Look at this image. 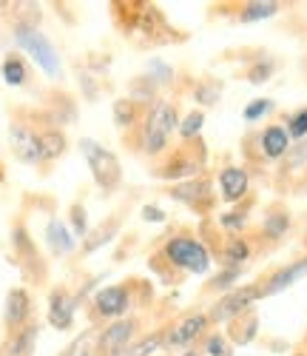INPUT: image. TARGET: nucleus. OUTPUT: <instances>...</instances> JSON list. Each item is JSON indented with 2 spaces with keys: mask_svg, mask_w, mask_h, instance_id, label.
<instances>
[{
  "mask_svg": "<svg viewBox=\"0 0 307 356\" xmlns=\"http://www.w3.org/2000/svg\"><path fill=\"white\" fill-rule=\"evenodd\" d=\"M12 243H15L17 254H23V257H28V259H35V243L28 240V234H26L23 225H17V228L12 231Z\"/></svg>",
  "mask_w": 307,
  "mask_h": 356,
  "instance_id": "obj_29",
  "label": "nucleus"
},
{
  "mask_svg": "<svg viewBox=\"0 0 307 356\" xmlns=\"http://www.w3.org/2000/svg\"><path fill=\"white\" fill-rule=\"evenodd\" d=\"M288 134L301 140L307 137V108H299L296 114H290V120H288Z\"/></svg>",
  "mask_w": 307,
  "mask_h": 356,
  "instance_id": "obj_31",
  "label": "nucleus"
},
{
  "mask_svg": "<svg viewBox=\"0 0 307 356\" xmlns=\"http://www.w3.org/2000/svg\"><path fill=\"white\" fill-rule=\"evenodd\" d=\"M179 356H199L197 350H185V353H179Z\"/></svg>",
  "mask_w": 307,
  "mask_h": 356,
  "instance_id": "obj_42",
  "label": "nucleus"
},
{
  "mask_svg": "<svg viewBox=\"0 0 307 356\" xmlns=\"http://www.w3.org/2000/svg\"><path fill=\"white\" fill-rule=\"evenodd\" d=\"M163 345H165V334H148L140 342H134L131 348L119 350L117 356H151V353H157Z\"/></svg>",
  "mask_w": 307,
  "mask_h": 356,
  "instance_id": "obj_19",
  "label": "nucleus"
},
{
  "mask_svg": "<svg viewBox=\"0 0 307 356\" xmlns=\"http://www.w3.org/2000/svg\"><path fill=\"white\" fill-rule=\"evenodd\" d=\"M222 228H228V231H242L244 228V222H248V220H244V214L242 211H231V214H222Z\"/></svg>",
  "mask_w": 307,
  "mask_h": 356,
  "instance_id": "obj_38",
  "label": "nucleus"
},
{
  "mask_svg": "<svg viewBox=\"0 0 307 356\" xmlns=\"http://www.w3.org/2000/svg\"><path fill=\"white\" fill-rule=\"evenodd\" d=\"M46 243H49V248L57 257H63V254H72L74 251L77 236H74V231L63 220H49V225H46Z\"/></svg>",
  "mask_w": 307,
  "mask_h": 356,
  "instance_id": "obj_14",
  "label": "nucleus"
},
{
  "mask_svg": "<svg viewBox=\"0 0 307 356\" xmlns=\"http://www.w3.org/2000/svg\"><path fill=\"white\" fill-rule=\"evenodd\" d=\"M134 117H137V108H134V103L131 100H114V123L119 126V129H128L131 123H134Z\"/></svg>",
  "mask_w": 307,
  "mask_h": 356,
  "instance_id": "obj_25",
  "label": "nucleus"
},
{
  "mask_svg": "<svg viewBox=\"0 0 307 356\" xmlns=\"http://www.w3.org/2000/svg\"><path fill=\"white\" fill-rule=\"evenodd\" d=\"M202 126H205V114L202 111H191L185 120L179 123V137L182 140H191V137H197L202 131Z\"/></svg>",
  "mask_w": 307,
  "mask_h": 356,
  "instance_id": "obj_26",
  "label": "nucleus"
},
{
  "mask_svg": "<svg viewBox=\"0 0 307 356\" xmlns=\"http://www.w3.org/2000/svg\"><path fill=\"white\" fill-rule=\"evenodd\" d=\"M80 296H72L69 291H51L49 296V325L57 331H69L74 314H77Z\"/></svg>",
  "mask_w": 307,
  "mask_h": 356,
  "instance_id": "obj_7",
  "label": "nucleus"
},
{
  "mask_svg": "<svg viewBox=\"0 0 307 356\" xmlns=\"http://www.w3.org/2000/svg\"><path fill=\"white\" fill-rule=\"evenodd\" d=\"M273 111V100H267V97H259V100H254V103H248L244 106V111H242V117L248 123H256V120H262L265 114H270Z\"/></svg>",
  "mask_w": 307,
  "mask_h": 356,
  "instance_id": "obj_28",
  "label": "nucleus"
},
{
  "mask_svg": "<svg viewBox=\"0 0 307 356\" xmlns=\"http://www.w3.org/2000/svg\"><path fill=\"white\" fill-rule=\"evenodd\" d=\"M0 77H3L9 86H23L28 72H26V63L20 60L17 54H9L6 60H3V69H0Z\"/></svg>",
  "mask_w": 307,
  "mask_h": 356,
  "instance_id": "obj_21",
  "label": "nucleus"
},
{
  "mask_svg": "<svg viewBox=\"0 0 307 356\" xmlns=\"http://www.w3.org/2000/svg\"><path fill=\"white\" fill-rule=\"evenodd\" d=\"M148 72L154 74V77H148L154 86L157 83H171V77H174V72H171V66H165L163 60H154L151 66H148Z\"/></svg>",
  "mask_w": 307,
  "mask_h": 356,
  "instance_id": "obj_35",
  "label": "nucleus"
},
{
  "mask_svg": "<svg viewBox=\"0 0 307 356\" xmlns=\"http://www.w3.org/2000/svg\"><path fill=\"white\" fill-rule=\"evenodd\" d=\"M94 308L100 316H108V319H119L131 308V293L128 288L122 285H108V288H100L97 296H94Z\"/></svg>",
  "mask_w": 307,
  "mask_h": 356,
  "instance_id": "obj_8",
  "label": "nucleus"
},
{
  "mask_svg": "<svg viewBox=\"0 0 307 356\" xmlns=\"http://www.w3.org/2000/svg\"><path fill=\"white\" fill-rule=\"evenodd\" d=\"M205 350H208V356H225L228 353V345H225V339L219 334H213V337H208Z\"/></svg>",
  "mask_w": 307,
  "mask_h": 356,
  "instance_id": "obj_39",
  "label": "nucleus"
},
{
  "mask_svg": "<svg viewBox=\"0 0 307 356\" xmlns=\"http://www.w3.org/2000/svg\"><path fill=\"white\" fill-rule=\"evenodd\" d=\"M208 191H210V186H208L205 180H194V183H179V186H174L171 197H174L176 202H185V205H199V200H205Z\"/></svg>",
  "mask_w": 307,
  "mask_h": 356,
  "instance_id": "obj_17",
  "label": "nucleus"
},
{
  "mask_svg": "<svg viewBox=\"0 0 307 356\" xmlns=\"http://www.w3.org/2000/svg\"><path fill=\"white\" fill-rule=\"evenodd\" d=\"M259 145H262V154L267 160H279L290 152V134L282 126H267L259 137Z\"/></svg>",
  "mask_w": 307,
  "mask_h": 356,
  "instance_id": "obj_15",
  "label": "nucleus"
},
{
  "mask_svg": "<svg viewBox=\"0 0 307 356\" xmlns=\"http://www.w3.org/2000/svg\"><path fill=\"white\" fill-rule=\"evenodd\" d=\"M80 86H83V92H88V100L97 97V86L91 80V74H80Z\"/></svg>",
  "mask_w": 307,
  "mask_h": 356,
  "instance_id": "obj_41",
  "label": "nucleus"
},
{
  "mask_svg": "<svg viewBox=\"0 0 307 356\" xmlns=\"http://www.w3.org/2000/svg\"><path fill=\"white\" fill-rule=\"evenodd\" d=\"M145 129L157 131V134H163V137H171V131H174V129H179L176 108H174L171 103H165V100L154 103V106H151V111H148V117H145Z\"/></svg>",
  "mask_w": 307,
  "mask_h": 356,
  "instance_id": "obj_12",
  "label": "nucleus"
},
{
  "mask_svg": "<svg viewBox=\"0 0 307 356\" xmlns=\"http://www.w3.org/2000/svg\"><path fill=\"white\" fill-rule=\"evenodd\" d=\"M117 231H119V220H111V222L100 225L94 234H88L85 240H83V251H85V254H94L97 248H103L106 243L114 240V234H117Z\"/></svg>",
  "mask_w": 307,
  "mask_h": 356,
  "instance_id": "obj_18",
  "label": "nucleus"
},
{
  "mask_svg": "<svg viewBox=\"0 0 307 356\" xmlns=\"http://www.w3.org/2000/svg\"><path fill=\"white\" fill-rule=\"evenodd\" d=\"M251 257V245L233 236V240L225 245V268H242V262Z\"/></svg>",
  "mask_w": 307,
  "mask_h": 356,
  "instance_id": "obj_23",
  "label": "nucleus"
},
{
  "mask_svg": "<svg viewBox=\"0 0 307 356\" xmlns=\"http://www.w3.org/2000/svg\"><path fill=\"white\" fill-rule=\"evenodd\" d=\"M9 143H12V152L20 163L35 165L43 160V145H40V134H35L32 129H26L20 123H15L9 129Z\"/></svg>",
  "mask_w": 307,
  "mask_h": 356,
  "instance_id": "obj_5",
  "label": "nucleus"
},
{
  "mask_svg": "<svg viewBox=\"0 0 307 356\" xmlns=\"http://www.w3.org/2000/svg\"><path fill=\"white\" fill-rule=\"evenodd\" d=\"M28 316H32V300L23 288H12L6 293V311H3V319L12 331H20L23 325H28Z\"/></svg>",
  "mask_w": 307,
  "mask_h": 356,
  "instance_id": "obj_10",
  "label": "nucleus"
},
{
  "mask_svg": "<svg viewBox=\"0 0 307 356\" xmlns=\"http://www.w3.org/2000/svg\"><path fill=\"white\" fill-rule=\"evenodd\" d=\"M40 145H43V160H57L66 152V137H63V131L49 129L40 134Z\"/></svg>",
  "mask_w": 307,
  "mask_h": 356,
  "instance_id": "obj_20",
  "label": "nucleus"
},
{
  "mask_svg": "<svg viewBox=\"0 0 307 356\" xmlns=\"http://www.w3.org/2000/svg\"><path fill=\"white\" fill-rule=\"evenodd\" d=\"M301 277H307V257H304V259H299V262L285 265L282 271H276V274L267 280V285L262 288V296H273V293H279V291L290 288L293 282H299Z\"/></svg>",
  "mask_w": 307,
  "mask_h": 356,
  "instance_id": "obj_13",
  "label": "nucleus"
},
{
  "mask_svg": "<svg viewBox=\"0 0 307 356\" xmlns=\"http://www.w3.org/2000/svg\"><path fill=\"white\" fill-rule=\"evenodd\" d=\"M165 259L188 274H205L210 268V254L191 236H171L165 243Z\"/></svg>",
  "mask_w": 307,
  "mask_h": 356,
  "instance_id": "obj_3",
  "label": "nucleus"
},
{
  "mask_svg": "<svg viewBox=\"0 0 307 356\" xmlns=\"http://www.w3.org/2000/svg\"><path fill=\"white\" fill-rule=\"evenodd\" d=\"M276 12H279V3H276V0H254V3H248L242 9V20L244 23L265 20V17H273Z\"/></svg>",
  "mask_w": 307,
  "mask_h": 356,
  "instance_id": "obj_22",
  "label": "nucleus"
},
{
  "mask_svg": "<svg viewBox=\"0 0 307 356\" xmlns=\"http://www.w3.org/2000/svg\"><path fill=\"white\" fill-rule=\"evenodd\" d=\"M270 72H273V60H259V63L251 69L248 80H251V83H265V80L270 77Z\"/></svg>",
  "mask_w": 307,
  "mask_h": 356,
  "instance_id": "obj_37",
  "label": "nucleus"
},
{
  "mask_svg": "<svg viewBox=\"0 0 307 356\" xmlns=\"http://www.w3.org/2000/svg\"><path fill=\"white\" fill-rule=\"evenodd\" d=\"M251 188V180H248V171L244 168H236V165H228L222 174H219V194L225 202H239Z\"/></svg>",
  "mask_w": 307,
  "mask_h": 356,
  "instance_id": "obj_11",
  "label": "nucleus"
},
{
  "mask_svg": "<svg viewBox=\"0 0 307 356\" xmlns=\"http://www.w3.org/2000/svg\"><path fill=\"white\" fill-rule=\"evenodd\" d=\"M140 145H142V152H145V154H163V152H165V145H168V137H163V134H157V131H151V129L142 126Z\"/></svg>",
  "mask_w": 307,
  "mask_h": 356,
  "instance_id": "obj_24",
  "label": "nucleus"
},
{
  "mask_svg": "<svg viewBox=\"0 0 307 356\" xmlns=\"http://www.w3.org/2000/svg\"><path fill=\"white\" fill-rule=\"evenodd\" d=\"M262 296V288H236V291H231L228 296H222V300L210 308V314H208V319H213V322H228V319H233V316H239V314H244L248 311L256 300Z\"/></svg>",
  "mask_w": 307,
  "mask_h": 356,
  "instance_id": "obj_4",
  "label": "nucleus"
},
{
  "mask_svg": "<svg viewBox=\"0 0 307 356\" xmlns=\"http://www.w3.org/2000/svg\"><path fill=\"white\" fill-rule=\"evenodd\" d=\"M290 228V217L288 214H270L267 220H265V234L270 236V240H279V236H285V231Z\"/></svg>",
  "mask_w": 307,
  "mask_h": 356,
  "instance_id": "obj_27",
  "label": "nucleus"
},
{
  "mask_svg": "<svg viewBox=\"0 0 307 356\" xmlns=\"http://www.w3.org/2000/svg\"><path fill=\"white\" fill-rule=\"evenodd\" d=\"M72 228H74V236H88V214L83 205H72Z\"/></svg>",
  "mask_w": 307,
  "mask_h": 356,
  "instance_id": "obj_32",
  "label": "nucleus"
},
{
  "mask_svg": "<svg viewBox=\"0 0 307 356\" xmlns=\"http://www.w3.org/2000/svg\"><path fill=\"white\" fill-rule=\"evenodd\" d=\"M142 220L145 222H165V211L157 205H142Z\"/></svg>",
  "mask_w": 307,
  "mask_h": 356,
  "instance_id": "obj_40",
  "label": "nucleus"
},
{
  "mask_svg": "<svg viewBox=\"0 0 307 356\" xmlns=\"http://www.w3.org/2000/svg\"><path fill=\"white\" fill-rule=\"evenodd\" d=\"M199 165L191 163V160H174L171 165H165V171H160V177H165V180H174V177H185V174H194Z\"/></svg>",
  "mask_w": 307,
  "mask_h": 356,
  "instance_id": "obj_30",
  "label": "nucleus"
},
{
  "mask_svg": "<svg viewBox=\"0 0 307 356\" xmlns=\"http://www.w3.org/2000/svg\"><path fill=\"white\" fill-rule=\"evenodd\" d=\"M239 274H242V268H225L222 274H217V277H213V288H231L236 280H239Z\"/></svg>",
  "mask_w": 307,
  "mask_h": 356,
  "instance_id": "obj_36",
  "label": "nucleus"
},
{
  "mask_svg": "<svg viewBox=\"0 0 307 356\" xmlns=\"http://www.w3.org/2000/svg\"><path fill=\"white\" fill-rule=\"evenodd\" d=\"M219 83H202L199 88H197V100L202 103V106H213L217 103V97H219Z\"/></svg>",
  "mask_w": 307,
  "mask_h": 356,
  "instance_id": "obj_34",
  "label": "nucleus"
},
{
  "mask_svg": "<svg viewBox=\"0 0 307 356\" xmlns=\"http://www.w3.org/2000/svg\"><path fill=\"white\" fill-rule=\"evenodd\" d=\"M35 342H38V325L28 322L20 331H15V337L9 342V356H28L35 350Z\"/></svg>",
  "mask_w": 307,
  "mask_h": 356,
  "instance_id": "obj_16",
  "label": "nucleus"
},
{
  "mask_svg": "<svg viewBox=\"0 0 307 356\" xmlns=\"http://www.w3.org/2000/svg\"><path fill=\"white\" fill-rule=\"evenodd\" d=\"M134 328H137L134 319H117V322H111L108 328L97 337V350L103 356H117L119 350L128 348V339L134 337Z\"/></svg>",
  "mask_w": 307,
  "mask_h": 356,
  "instance_id": "obj_6",
  "label": "nucleus"
},
{
  "mask_svg": "<svg viewBox=\"0 0 307 356\" xmlns=\"http://www.w3.org/2000/svg\"><path fill=\"white\" fill-rule=\"evenodd\" d=\"M205 325H208V316L205 314L185 316L179 325H174V328L165 334V348H185V345H191L205 331Z\"/></svg>",
  "mask_w": 307,
  "mask_h": 356,
  "instance_id": "obj_9",
  "label": "nucleus"
},
{
  "mask_svg": "<svg viewBox=\"0 0 307 356\" xmlns=\"http://www.w3.org/2000/svg\"><path fill=\"white\" fill-rule=\"evenodd\" d=\"M63 356H91V334H88V331L80 334V337L63 350Z\"/></svg>",
  "mask_w": 307,
  "mask_h": 356,
  "instance_id": "obj_33",
  "label": "nucleus"
},
{
  "mask_svg": "<svg viewBox=\"0 0 307 356\" xmlns=\"http://www.w3.org/2000/svg\"><path fill=\"white\" fill-rule=\"evenodd\" d=\"M80 152L91 168V177L103 191H114L122 180V168L119 160L114 157V152H108L106 145H100L97 140H80Z\"/></svg>",
  "mask_w": 307,
  "mask_h": 356,
  "instance_id": "obj_1",
  "label": "nucleus"
},
{
  "mask_svg": "<svg viewBox=\"0 0 307 356\" xmlns=\"http://www.w3.org/2000/svg\"><path fill=\"white\" fill-rule=\"evenodd\" d=\"M15 43L28 51L35 57V63L49 74V77H57L60 74V54L57 49L51 46V40L40 32V29H35L32 23H17L15 26Z\"/></svg>",
  "mask_w": 307,
  "mask_h": 356,
  "instance_id": "obj_2",
  "label": "nucleus"
}]
</instances>
